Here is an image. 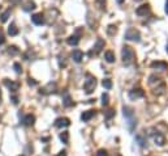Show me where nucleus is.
I'll list each match as a JSON object with an SVG mask.
<instances>
[{"instance_id": "9b49d317", "label": "nucleus", "mask_w": 168, "mask_h": 156, "mask_svg": "<svg viewBox=\"0 0 168 156\" xmlns=\"http://www.w3.org/2000/svg\"><path fill=\"white\" fill-rule=\"evenodd\" d=\"M69 125H70L69 118H65V117H63V118H58L55 121V126H56V127H68Z\"/></svg>"}, {"instance_id": "b1692460", "label": "nucleus", "mask_w": 168, "mask_h": 156, "mask_svg": "<svg viewBox=\"0 0 168 156\" xmlns=\"http://www.w3.org/2000/svg\"><path fill=\"white\" fill-rule=\"evenodd\" d=\"M11 16V9H7L5 12H3L1 15H0V21L1 22H5L7 20H8V17Z\"/></svg>"}, {"instance_id": "2f4dec72", "label": "nucleus", "mask_w": 168, "mask_h": 156, "mask_svg": "<svg viewBox=\"0 0 168 156\" xmlns=\"http://www.w3.org/2000/svg\"><path fill=\"white\" fill-rule=\"evenodd\" d=\"M28 84H29V85H31V87H34V85H37V81L29 78V79H28Z\"/></svg>"}, {"instance_id": "72a5a7b5", "label": "nucleus", "mask_w": 168, "mask_h": 156, "mask_svg": "<svg viewBox=\"0 0 168 156\" xmlns=\"http://www.w3.org/2000/svg\"><path fill=\"white\" fill-rule=\"evenodd\" d=\"M56 156H67V152H65V151H60Z\"/></svg>"}, {"instance_id": "412c9836", "label": "nucleus", "mask_w": 168, "mask_h": 156, "mask_svg": "<svg viewBox=\"0 0 168 156\" xmlns=\"http://www.w3.org/2000/svg\"><path fill=\"white\" fill-rule=\"evenodd\" d=\"M35 9V3L34 1H28V3L24 5V11L25 12H30V11Z\"/></svg>"}, {"instance_id": "423d86ee", "label": "nucleus", "mask_w": 168, "mask_h": 156, "mask_svg": "<svg viewBox=\"0 0 168 156\" xmlns=\"http://www.w3.org/2000/svg\"><path fill=\"white\" fill-rule=\"evenodd\" d=\"M144 96H145V92L141 88H134V89L129 91V98L130 100H137V98H141Z\"/></svg>"}, {"instance_id": "6e6552de", "label": "nucleus", "mask_w": 168, "mask_h": 156, "mask_svg": "<svg viewBox=\"0 0 168 156\" xmlns=\"http://www.w3.org/2000/svg\"><path fill=\"white\" fill-rule=\"evenodd\" d=\"M164 91H165V84L163 83L162 80L158 81L155 87H153V93L156 94V96H160V94H163V93H164Z\"/></svg>"}, {"instance_id": "f257e3e1", "label": "nucleus", "mask_w": 168, "mask_h": 156, "mask_svg": "<svg viewBox=\"0 0 168 156\" xmlns=\"http://www.w3.org/2000/svg\"><path fill=\"white\" fill-rule=\"evenodd\" d=\"M121 59L125 66H130L136 60V53L130 46H124L121 51Z\"/></svg>"}, {"instance_id": "f3484780", "label": "nucleus", "mask_w": 168, "mask_h": 156, "mask_svg": "<svg viewBox=\"0 0 168 156\" xmlns=\"http://www.w3.org/2000/svg\"><path fill=\"white\" fill-rule=\"evenodd\" d=\"M67 42H68V45H70V46H77L78 42H79V35H77V34L70 35V37L67 40Z\"/></svg>"}, {"instance_id": "a211bd4d", "label": "nucleus", "mask_w": 168, "mask_h": 156, "mask_svg": "<svg viewBox=\"0 0 168 156\" xmlns=\"http://www.w3.org/2000/svg\"><path fill=\"white\" fill-rule=\"evenodd\" d=\"M104 59L107 60L108 63H113L115 62V54L112 51H106L104 53Z\"/></svg>"}, {"instance_id": "e433bc0d", "label": "nucleus", "mask_w": 168, "mask_h": 156, "mask_svg": "<svg viewBox=\"0 0 168 156\" xmlns=\"http://www.w3.org/2000/svg\"><path fill=\"white\" fill-rule=\"evenodd\" d=\"M116 1H117V3H119V4H122V3H124V1H125V0H116Z\"/></svg>"}, {"instance_id": "bb28decb", "label": "nucleus", "mask_w": 168, "mask_h": 156, "mask_svg": "<svg viewBox=\"0 0 168 156\" xmlns=\"http://www.w3.org/2000/svg\"><path fill=\"white\" fill-rule=\"evenodd\" d=\"M102 84H103V87L106 88V89H111V88H112V81H111L110 79H104Z\"/></svg>"}, {"instance_id": "ddd939ff", "label": "nucleus", "mask_w": 168, "mask_h": 156, "mask_svg": "<svg viewBox=\"0 0 168 156\" xmlns=\"http://www.w3.org/2000/svg\"><path fill=\"white\" fill-rule=\"evenodd\" d=\"M72 58H73V60L76 63H79V62H82L83 59V53L81 50H73V53H72Z\"/></svg>"}, {"instance_id": "ea45409f", "label": "nucleus", "mask_w": 168, "mask_h": 156, "mask_svg": "<svg viewBox=\"0 0 168 156\" xmlns=\"http://www.w3.org/2000/svg\"><path fill=\"white\" fill-rule=\"evenodd\" d=\"M0 104H1V96H0Z\"/></svg>"}, {"instance_id": "4be33fe9", "label": "nucleus", "mask_w": 168, "mask_h": 156, "mask_svg": "<svg viewBox=\"0 0 168 156\" xmlns=\"http://www.w3.org/2000/svg\"><path fill=\"white\" fill-rule=\"evenodd\" d=\"M63 102H64V105L67 106V108H70V106H73V101H72V98H70L69 94H65V96H64V100H63Z\"/></svg>"}, {"instance_id": "473e14b6", "label": "nucleus", "mask_w": 168, "mask_h": 156, "mask_svg": "<svg viewBox=\"0 0 168 156\" xmlns=\"http://www.w3.org/2000/svg\"><path fill=\"white\" fill-rule=\"evenodd\" d=\"M4 42H5V38H4V35L0 33V45H3Z\"/></svg>"}, {"instance_id": "4468645a", "label": "nucleus", "mask_w": 168, "mask_h": 156, "mask_svg": "<svg viewBox=\"0 0 168 156\" xmlns=\"http://www.w3.org/2000/svg\"><path fill=\"white\" fill-rule=\"evenodd\" d=\"M95 116V110H86V112L82 113V116H81V119L83 122H87Z\"/></svg>"}, {"instance_id": "2eb2a0df", "label": "nucleus", "mask_w": 168, "mask_h": 156, "mask_svg": "<svg viewBox=\"0 0 168 156\" xmlns=\"http://www.w3.org/2000/svg\"><path fill=\"white\" fill-rule=\"evenodd\" d=\"M34 122H35V117L33 114H28V116H25L24 119H22V123L25 126H33Z\"/></svg>"}, {"instance_id": "58836bf2", "label": "nucleus", "mask_w": 168, "mask_h": 156, "mask_svg": "<svg viewBox=\"0 0 168 156\" xmlns=\"http://www.w3.org/2000/svg\"><path fill=\"white\" fill-rule=\"evenodd\" d=\"M113 156H121V155H120V153H115V155H113Z\"/></svg>"}, {"instance_id": "c756f323", "label": "nucleus", "mask_w": 168, "mask_h": 156, "mask_svg": "<svg viewBox=\"0 0 168 156\" xmlns=\"http://www.w3.org/2000/svg\"><path fill=\"white\" fill-rule=\"evenodd\" d=\"M13 68H15V71L17 72V74H21L22 72V67L20 63H15V64H13Z\"/></svg>"}, {"instance_id": "0eeeda50", "label": "nucleus", "mask_w": 168, "mask_h": 156, "mask_svg": "<svg viewBox=\"0 0 168 156\" xmlns=\"http://www.w3.org/2000/svg\"><path fill=\"white\" fill-rule=\"evenodd\" d=\"M151 137H153V139H154V142H155V144H158V146H164V143H165V138H164V135L163 134H160V133H151Z\"/></svg>"}, {"instance_id": "cd10ccee", "label": "nucleus", "mask_w": 168, "mask_h": 156, "mask_svg": "<svg viewBox=\"0 0 168 156\" xmlns=\"http://www.w3.org/2000/svg\"><path fill=\"white\" fill-rule=\"evenodd\" d=\"M8 53H9L11 55H17V54H19V49L16 46H11V47H8Z\"/></svg>"}, {"instance_id": "20e7f679", "label": "nucleus", "mask_w": 168, "mask_h": 156, "mask_svg": "<svg viewBox=\"0 0 168 156\" xmlns=\"http://www.w3.org/2000/svg\"><path fill=\"white\" fill-rule=\"evenodd\" d=\"M125 40L128 41H134V42H140L141 41V33L136 28H129L125 31Z\"/></svg>"}, {"instance_id": "f8f14e48", "label": "nucleus", "mask_w": 168, "mask_h": 156, "mask_svg": "<svg viewBox=\"0 0 168 156\" xmlns=\"http://www.w3.org/2000/svg\"><path fill=\"white\" fill-rule=\"evenodd\" d=\"M31 21L35 25H42V24H44V16L42 13H35V15L31 16Z\"/></svg>"}, {"instance_id": "5701e85b", "label": "nucleus", "mask_w": 168, "mask_h": 156, "mask_svg": "<svg viewBox=\"0 0 168 156\" xmlns=\"http://www.w3.org/2000/svg\"><path fill=\"white\" fill-rule=\"evenodd\" d=\"M107 33H108V35H115L117 33V26L116 25H108Z\"/></svg>"}, {"instance_id": "7c9ffc66", "label": "nucleus", "mask_w": 168, "mask_h": 156, "mask_svg": "<svg viewBox=\"0 0 168 156\" xmlns=\"http://www.w3.org/2000/svg\"><path fill=\"white\" fill-rule=\"evenodd\" d=\"M97 156H107V151L102 148V150H99L98 152H97Z\"/></svg>"}, {"instance_id": "7ed1b4c3", "label": "nucleus", "mask_w": 168, "mask_h": 156, "mask_svg": "<svg viewBox=\"0 0 168 156\" xmlns=\"http://www.w3.org/2000/svg\"><path fill=\"white\" fill-rule=\"evenodd\" d=\"M122 113H124V117L128 119V123H129V129L133 130V126L137 123L134 119V110L132 109L130 106H124L122 108Z\"/></svg>"}, {"instance_id": "aec40b11", "label": "nucleus", "mask_w": 168, "mask_h": 156, "mask_svg": "<svg viewBox=\"0 0 168 156\" xmlns=\"http://www.w3.org/2000/svg\"><path fill=\"white\" fill-rule=\"evenodd\" d=\"M60 141L63 142V143H65V144H68L69 143V133L68 131H63L60 134Z\"/></svg>"}, {"instance_id": "f03ea898", "label": "nucleus", "mask_w": 168, "mask_h": 156, "mask_svg": "<svg viewBox=\"0 0 168 156\" xmlns=\"http://www.w3.org/2000/svg\"><path fill=\"white\" fill-rule=\"evenodd\" d=\"M95 87H97V79H95L91 74H86V80H85V83H83V89H85V92L87 94L93 93Z\"/></svg>"}, {"instance_id": "39448f33", "label": "nucleus", "mask_w": 168, "mask_h": 156, "mask_svg": "<svg viewBox=\"0 0 168 156\" xmlns=\"http://www.w3.org/2000/svg\"><path fill=\"white\" fill-rule=\"evenodd\" d=\"M104 45H106V44H104V41L102 40V38H98V40H97V44H95V46L93 47V50L89 53V55L93 56V55H97V54H99L104 49Z\"/></svg>"}, {"instance_id": "a878e982", "label": "nucleus", "mask_w": 168, "mask_h": 156, "mask_svg": "<svg viewBox=\"0 0 168 156\" xmlns=\"http://www.w3.org/2000/svg\"><path fill=\"white\" fill-rule=\"evenodd\" d=\"M136 141L137 142H140V146L141 147H145L146 146V139H144V138H142V134H140V135H137V137H136Z\"/></svg>"}, {"instance_id": "f704fd0d", "label": "nucleus", "mask_w": 168, "mask_h": 156, "mask_svg": "<svg viewBox=\"0 0 168 156\" xmlns=\"http://www.w3.org/2000/svg\"><path fill=\"white\" fill-rule=\"evenodd\" d=\"M12 101H13V104H17L19 102V98H17L16 96H12Z\"/></svg>"}, {"instance_id": "6ab92c4d", "label": "nucleus", "mask_w": 168, "mask_h": 156, "mask_svg": "<svg viewBox=\"0 0 168 156\" xmlns=\"http://www.w3.org/2000/svg\"><path fill=\"white\" fill-rule=\"evenodd\" d=\"M8 34L9 35H17L19 34V28L16 26V24H11L8 28Z\"/></svg>"}, {"instance_id": "c85d7f7f", "label": "nucleus", "mask_w": 168, "mask_h": 156, "mask_svg": "<svg viewBox=\"0 0 168 156\" xmlns=\"http://www.w3.org/2000/svg\"><path fill=\"white\" fill-rule=\"evenodd\" d=\"M108 100H110V96L107 93L102 94V105H108Z\"/></svg>"}, {"instance_id": "4c0bfd02", "label": "nucleus", "mask_w": 168, "mask_h": 156, "mask_svg": "<svg viewBox=\"0 0 168 156\" xmlns=\"http://www.w3.org/2000/svg\"><path fill=\"white\" fill-rule=\"evenodd\" d=\"M165 50H167V53H168V42H167V46H165Z\"/></svg>"}, {"instance_id": "1a4fd4ad", "label": "nucleus", "mask_w": 168, "mask_h": 156, "mask_svg": "<svg viewBox=\"0 0 168 156\" xmlns=\"http://www.w3.org/2000/svg\"><path fill=\"white\" fill-rule=\"evenodd\" d=\"M151 68H156V70H160V71H165L168 68V64L167 62H163V60H156V62L151 63Z\"/></svg>"}, {"instance_id": "9d476101", "label": "nucleus", "mask_w": 168, "mask_h": 156, "mask_svg": "<svg viewBox=\"0 0 168 156\" xmlns=\"http://www.w3.org/2000/svg\"><path fill=\"white\" fill-rule=\"evenodd\" d=\"M136 13H137L138 16H146L150 13V5L149 4H144V5L138 7L137 9H136Z\"/></svg>"}, {"instance_id": "dca6fc26", "label": "nucleus", "mask_w": 168, "mask_h": 156, "mask_svg": "<svg viewBox=\"0 0 168 156\" xmlns=\"http://www.w3.org/2000/svg\"><path fill=\"white\" fill-rule=\"evenodd\" d=\"M4 84H5L7 87L9 88L12 92H16L17 89H19V87H20L19 83H13V81H9L8 79H5V80H4Z\"/></svg>"}, {"instance_id": "c9c22d12", "label": "nucleus", "mask_w": 168, "mask_h": 156, "mask_svg": "<svg viewBox=\"0 0 168 156\" xmlns=\"http://www.w3.org/2000/svg\"><path fill=\"white\" fill-rule=\"evenodd\" d=\"M165 13H167V15H168V0H167V1H165Z\"/></svg>"}, {"instance_id": "393cba45", "label": "nucleus", "mask_w": 168, "mask_h": 156, "mask_svg": "<svg viewBox=\"0 0 168 156\" xmlns=\"http://www.w3.org/2000/svg\"><path fill=\"white\" fill-rule=\"evenodd\" d=\"M104 117H106V119H111L115 117V110L113 109H108L107 112H104Z\"/></svg>"}]
</instances>
